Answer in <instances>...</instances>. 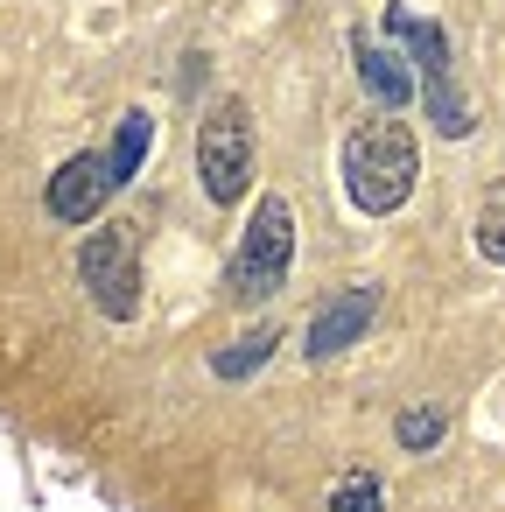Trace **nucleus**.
<instances>
[{
  "instance_id": "obj_1",
  "label": "nucleus",
  "mask_w": 505,
  "mask_h": 512,
  "mask_svg": "<svg viewBox=\"0 0 505 512\" xmlns=\"http://www.w3.org/2000/svg\"><path fill=\"white\" fill-rule=\"evenodd\" d=\"M414 176H421V155H414V134L400 120H365L351 141H344V190L358 211L386 218L414 197Z\"/></svg>"
},
{
  "instance_id": "obj_2",
  "label": "nucleus",
  "mask_w": 505,
  "mask_h": 512,
  "mask_svg": "<svg viewBox=\"0 0 505 512\" xmlns=\"http://www.w3.org/2000/svg\"><path fill=\"white\" fill-rule=\"evenodd\" d=\"M288 267H295V211L288 197H260L253 218H246V239L232 253V302L260 309L288 288Z\"/></svg>"
},
{
  "instance_id": "obj_3",
  "label": "nucleus",
  "mask_w": 505,
  "mask_h": 512,
  "mask_svg": "<svg viewBox=\"0 0 505 512\" xmlns=\"http://www.w3.org/2000/svg\"><path fill=\"white\" fill-rule=\"evenodd\" d=\"M197 183L211 204H239L253 183V113L239 99H218L197 127Z\"/></svg>"
},
{
  "instance_id": "obj_4",
  "label": "nucleus",
  "mask_w": 505,
  "mask_h": 512,
  "mask_svg": "<svg viewBox=\"0 0 505 512\" xmlns=\"http://www.w3.org/2000/svg\"><path fill=\"white\" fill-rule=\"evenodd\" d=\"M78 274L113 323H134V309H141V232L134 225H99L78 253Z\"/></svg>"
},
{
  "instance_id": "obj_5",
  "label": "nucleus",
  "mask_w": 505,
  "mask_h": 512,
  "mask_svg": "<svg viewBox=\"0 0 505 512\" xmlns=\"http://www.w3.org/2000/svg\"><path fill=\"white\" fill-rule=\"evenodd\" d=\"M386 29L414 50V64H421V92H428V113H435V127L456 141V134H470V113H463V99L449 92V43H442V29L435 22H414V15H386Z\"/></svg>"
},
{
  "instance_id": "obj_6",
  "label": "nucleus",
  "mask_w": 505,
  "mask_h": 512,
  "mask_svg": "<svg viewBox=\"0 0 505 512\" xmlns=\"http://www.w3.org/2000/svg\"><path fill=\"white\" fill-rule=\"evenodd\" d=\"M106 197H113V169H106V155H71V162L50 176V211H57L64 225L99 218Z\"/></svg>"
},
{
  "instance_id": "obj_7",
  "label": "nucleus",
  "mask_w": 505,
  "mask_h": 512,
  "mask_svg": "<svg viewBox=\"0 0 505 512\" xmlns=\"http://www.w3.org/2000/svg\"><path fill=\"white\" fill-rule=\"evenodd\" d=\"M372 316H379V288H344L337 302H323V309L309 316V358H330V351L358 344Z\"/></svg>"
},
{
  "instance_id": "obj_8",
  "label": "nucleus",
  "mask_w": 505,
  "mask_h": 512,
  "mask_svg": "<svg viewBox=\"0 0 505 512\" xmlns=\"http://www.w3.org/2000/svg\"><path fill=\"white\" fill-rule=\"evenodd\" d=\"M351 50H358V78H365V92H372V99H379L386 113H393V106H407V92H414V85H407L400 57H393V50H379L372 36H358Z\"/></svg>"
},
{
  "instance_id": "obj_9",
  "label": "nucleus",
  "mask_w": 505,
  "mask_h": 512,
  "mask_svg": "<svg viewBox=\"0 0 505 512\" xmlns=\"http://www.w3.org/2000/svg\"><path fill=\"white\" fill-rule=\"evenodd\" d=\"M274 344H281L274 330H246L232 351H218V358H211V372H218V379H253V372L274 358Z\"/></svg>"
},
{
  "instance_id": "obj_10",
  "label": "nucleus",
  "mask_w": 505,
  "mask_h": 512,
  "mask_svg": "<svg viewBox=\"0 0 505 512\" xmlns=\"http://www.w3.org/2000/svg\"><path fill=\"white\" fill-rule=\"evenodd\" d=\"M148 134H155V120L148 113H127L120 120V141H113V155H106V169H113V190L141 169V155H148Z\"/></svg>"
},
{
  "instance_id": "obj_11",
  "label": "nucleus",
  "mask_w": 505,
  "mask_h": 512,
  "mask_svg": "<svg viewBox=\"0 0 505 512\" xmlns=\"http://www.w3.org/2000/svg\"><path fill=\"white\" fill-rule=\"evenodd\" d=\"M330 512H386V491H379V477H372V470H351V477L337 484Z\"/></svg>"
},
{
  "instance_id": "obj_12",
  "label": "nucleus",
  "mask_w": 505,
  "mask_h": 512,
  "mask_svg": "<svg viewBox=\"0 0 505 512\" xmlns=\"http://www.w3.org/2000/svg\"><path fill=\"white\" fill-rule=\"evenodd\" d=\"M442 428H449V421H442V407H407L393 435H400V449H435V442H442Z\"/></svg>"
},
{
  "instance_id": "obj_13",
  "label": "nucleus",
  "mask_w": 505,
  "mask_h": 512,
  "mask_svg": "<svg viewBox=\"0 0 505 512\" xmlns=\"http://www.w3.org/2000/svg\"><path fill=\"white\" fill-rule=\"evenodd\" d=\"M477 253L505 267V190H491L484 211H477Z\"/></svg>"
}]
</instances>
